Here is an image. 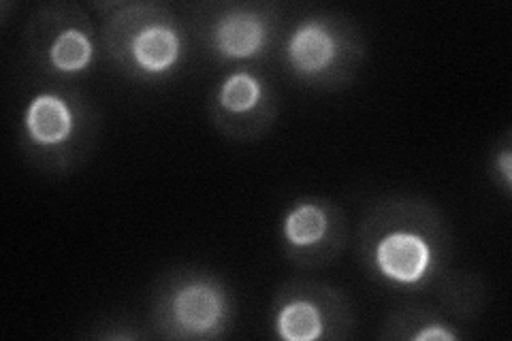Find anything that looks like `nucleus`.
Wrapping results in <instances>:
<instances>
[{
  "instance_id": "f257e3e1",
  "label": "nucleus",
  "mask_w": 512,
  "mask_h": 341,
  "mask_svg": "<svg viewBox=\"0 0 512 341\" xmlns=\"http://www.w3.org/2000/svg\"><path fill=\"white\" fill-rule=\"evenodd\" d=\"M361 243L370 271L397 290H425L444 273V224L429 205L406 201L374 209Z\"/></svg>"
},
{
  "instance_id": "f03ea898",
  "label": "nucleus",
  "mask_w": 512,
  "mask_h": 341,
  "mask_svg": "<svg viewBox=\"0 0 512 341\" xmlns=\"http://www.w3.org/2000/svg\"><path fill=\"white\" fill-rule=\"evenodd\" d=\"M105 45L122 71L143 81L169 77L182 67L186 54L184 30L173 13L148 3H120L109 18Z\"/></svg>"
},
{
  "instance_id": "7ed1b4c3",
  "label": "nucleus",
  "mask_w": 512,
  "mask_h": 341,
  "mask_svg": "<svg viewBox=\"0 0 512 341\" xmlns=\"http://www.w3.org/2000/svg\"><path fill=\"white\" fill-rule=\"evenodd\" d=\"M94 128L96 122L84 101L58 90H41L24 109L22 143L37 165L64 171L88 152Z\"/></svg>"
},
{
  "instance_id": "20e7f679",
  "label": "nucleus",
  "mask_w": 512,
  "mask_h": 341,
  "mask_svg": "<svg viewBox=\"0 0 512 341\" xmlns=\"http://www.w3.org/2000/svg\"><path fill=\"white\" fill-rule=\"evenodd\" d=\"M233 303L227 288L210 273L173 278L154 307L158 331L171 339H216L227 333Z\"/></svg>"
},
{
  "instance_id": "39448f33",
  "label": "nucleus",
  "mask_w": 512,
  "mask_h": 341,
  "mask_svg": "<svg viewBox=\"0 0 512 341\" xmlns=\"http://www.w3.org/2000/svg\"><path fill=\"white\" fill-rule=\"evenodd\" d=\"M357 30L344 20L314 15L301 20L286 41V64L308 86H335L355 75L361 58Z\"/></svg>"
},
{
  "instance_id": "423d86ee",
  "label": "nucleus",
  "mask_w": 512,
  "mask_h": 341,
  "mask_svg": "<svg viewBox=\"0 0 512 341\" xmlns=\"http://www.w3.org/2000/svg\"><path fill=\"white\" fill-rule=\"evenodd\" d=\"M350 327L342 295L325 286L291 284L274 305V331L284 341H318L346 337Z\"/></svg>"
},
{
  "instance_id": "0eeeda50",
  "label": "nucleus",
  "mask_w": 512,
  "mask_h": 341,
  "mask_svg": "<svg viewBox=\"0 0 512 341\" xmlns=\"http://www.w3.org/2000/svg\"><path fill=\"white\" fill-rule=\"evenodd\" d=\"M32 26H35V35H30L32 50L43 62V67L56 75H82L94 64V32L77 7H47Z\"/></svg>"
},
{
  "instance_id": "6e6552de",
  "label": "nucleus",
  "mask_w": 512,
  "mask_h": 341,
  "mask_svg": "<svg viewBox=\"0 0 512 341\" xmlns=\"http://www.w3.org/2000/svg\"><path fill=\"white\" fill-rule=\"evenodd\" d=\"M344 214L338 205L308 197L291 205L282 220L288 258L301 267L327 265L344 248Z\"/></svg>"
},
{
  "instance_id": "1a4fd4ad",
  "label": "nucleus",
  "mask_w": 512,
  "mask_h": 341,
  "mask_svg": "<svg viewBox=\"0 0 512 341\" xmlns=\"http://www.w3.org/2000/svg\"><path fill=\"white\" fill-rule=\"evenodd\" d=\"M274 30L271 5H222L207 20V45L224 62H248L269 50Z\"/></svg>"
},
{
  "instance_id": "9d476101",
  "label": "nucleus",
  "mask_w": 512,
  "mask_h": 341,
  "mask_svg": "<svg viewBox=\"0 0 512 341\" xmlns=\"http://www.w3.org/2000/svg\"><path fill=\"white\" fill-rule=\"evenodd\" d=\"M274 92L267 81L248 69H239L222 79L216 90L212 116L229 137H259L274 120Z\"/></svg>"
},
{
  "instance_id": "9b49d317",
  "label": "nucleus",
  "mask_w": 512,
  "mask_h": 341,
  "mask_svg": "<svg viewBox=\"0 0 512 341\" xmlns=\"http://www.w3.org/2000/svg\"><path fill=\"white\" fill-rule=\"evenodd\" d=\"M406 320L399 322L397 318H393V324L395 327H416V331H412L408 335V339H414V341H457L459 339V333L453 331L448 324L436 316L431 314H425V312H406L404 314ZM410 331V329H408Z\"/></svg>"
},
{
  "instance_id": "f8f14e48",
  "label": "nucleus",
  "mask_w": 512,
  "mask_h": 341,
  "mask_svg": "<svg viewBox=\"0 0 512 341\" xmlns=\"http://www.w3.org/2000/svg\"><path fill=\"white\" fill-rule=\"evenodd\" d=\"M495 169L502 175V184L506 188V192H510L512 186V150L510 143L504 145V150L495 154Z\"/></svg>"
}]
</instances>
